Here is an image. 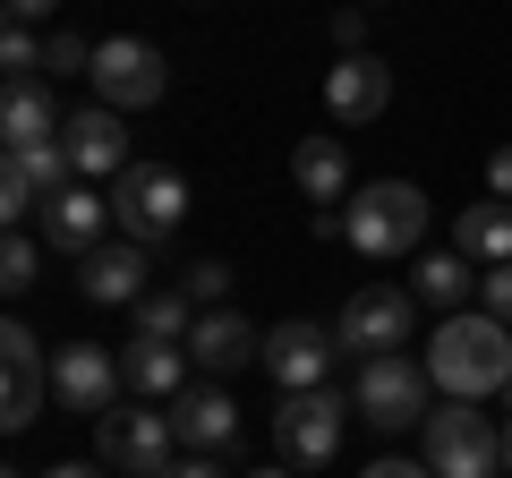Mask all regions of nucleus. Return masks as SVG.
<instances>
[{
	"label": "nucleus",
	"instance_id": "obj_1",
	"mask_svg": "<svg viewBox=\"0 0 512 478\" xmlns=\"http://www.w3.org/2000/svg\"><path fill=\"white\" fill-rule=\"evenodd\" d=\"M427 376H436V393H453V402H478V393H504L512 385V325L487 308H461L436 325V342H427Z\"/></svg>",
	"mask_w": 512,
	"mask_h": 478
},
{
	"label": "nucleus",
	"instance_id": "obj_2",
	"mask_svg": "<svg viewBox=\"0 0 512 478\" xmlns=\"http://www.w3.org/2000/svg\"><path fill=\"white\" fill-rule=\"evenodd\" d=\"M419 231H427V197L410 180H376V188H359V197L342 205V239L359 248V257H410L419 248Z\"/></svg>",
	"mask_w": 512,
	"mask_h": 478
},
{
	"label": "nucleus",
	"instance_id": "obj_3",
	"mask_svg": "<svg viewBox=\"0 0 512 478\" xmlns=\"http://www.w3.org/2000/svg\"><path fill=\"white\" fill-rule=\"evenodd\" d=\"M111 222H120V239H171L188 222V180L171 163H128L120 180H111Z\"/></svg>",
	"mask_w": 512,
	"mask_h": 478
},
{
	"label": "nucleus",
	"instance_id": "obj_4",
	"mask_svg": "<svg viewBox=\"0 0 512 478\" xmlns=\"http://www.w3.org/2000/svg\"><path fill=\"white\" fill-rule=\"evenodd\" d=\"M427 470L436 478H504V427H487L470 402L427 410Z\"/></svg>",
	"mask_w": 512,
	"mask_h": 478
},
{
	"label": "nucleus",
	"instance_id": "obj_5",
	"mask_svg": "<svg viewBox=\"0 0 512 478\" xmlns=\"http://www.w3.org/2000/svg\"><path fill=\"white\" fill-rule=\"evenodd\" d=\"M427 393H436V376H427V359H359V393H350V410H359L367 427H427Z\"/></svg>",
	"mask_w": 512,
	"mask_h": 478
},
{
	"label": "nucleus",
	"instance_id": "obj_6",
	"mask_svg": "<svg viewBox=\"0 0 512 478\" xmlns=\"http://www.w3.org/2000/svg\"><path fill=\"white\" fill-rule=\"evenodd\" d=\"M94 444H103V461L120 478H154V470L180 461V419H171V402L163 410H103L94 419Z\"/></svg>",
	"mask_w": 512,
	"mask_h": 478
},
{
	"label": "nucleus",
	"instance_id": "obj_7",
	"mask_svg": "<svg viewBox=\"0 0 512 478\" xmlns=\"http://www.w3.org/2000/svg\"><path fill=\"white\" fill-rule=\"evenodd\" d=\"M342 427H350V402H342L333 385L282 393V410H274V444H282L291 470H325V461L342 453Z\"/></svg>",
	"mask_w": 512,
	"mask_h": 478
},
{
	"label": "nucleus",
	"instance_id": "obj_8",
	"mask_svg": "<svg viewBox=\"0 0 512 478\" xmlns=\"http://www.w3.org/2000/svg\"><path fill=\"white\" fill-rule=\"evenodd\" d=\"M410 325H419V291H393V282H376V291H350L342 308V350H359V359H393V350L410 342Z\"/></svg>",
	"mask_w": 512,
	"mask_h": 478
},
{
	"label": "nucleus",
	"instance_id": "obj_9",
	"mask_svg": "<svg viewBox=\"0 0 512 478\" xmlns=\"http://www.w3.org/2000/svg\"><path fill=\"white\" fill-rule=\"evenodd\" d=\"M163 86H171V69H163V52H154V43L111 35L103 52H94V94H103L111 111H146V103H163Z\"/></svg>",
	"mask_w": 512,
	"mask_h": 478
},
{
	"label": "nucleus",
	"instance_id": "obj_10",
	"mask_svg": "<svg viewBox=\"0 0 512 478\" xmlns=\"http://www.w3.org/2000/svg\"><path fill=\"white\" fill-rule=\"evenodd\" d=\"M333 350H342V333L308 325V316H282L274 333H265V376H274L282 393H316L333 368Z\"/></svg>",
	"mask_w": 512,
	"mask_h": 478
},
{
	"label": "nucleus",
	"instance_id": "obj_11",
	"mask_svg": "<svg viewBox=\"0 0 512 478\" xmlns=\"http://www.w3.org/2000/svg\"><path fill=\"white\" fill-rule=\"evenodd\" d=\"M52 402L60 410H86V419L120 410V359H111L103 342H69L52 359Z\"/></svg>",
	"mask_w": 512,
	"mask_h": 478
},
{
	"label": "nucleus",
	"instance_id": "obj_12",
	"mask_svg": "<svg viewBox=\"0 0 512 478\" xmlns=\"http://www.w3.org/2000/svg\"><path fill=\"white\" fill-rule=\"evenodd\" d=\"M146 239H103V248H94V257H77V291L94 299V308H137V299H146Z\"/></svg>",
	"mask_w": 512,
	"mask_h": 478
},
{
	"label": "nucleus",
	"instance_id": "obj_13",
	"mask_svg": "<svg viewBox=\"0 0 512 478\" xmlns=\"http://www.w3.org/2000/svg\"><path fill=\"white\" fill-rule=\"evenodd\" d=\"M384 103H393V69H384L376 52H350V60L325 69V111L342 120V129H367Z\"/></svg>",
	"mask_w": 512,
	"mask_h": 478
},
{
	"label": "nucleus",
	"instance_id": "obj_14",
	"mask_svg": "<svg viewBox=\"0 0 512 478\" xmlns=\"http://www.w3.org/2000/svg\"><path fill=\"white\" fill-rule=\"evenodd\" d=\"M103 231H111V197H94V188H60L43 205V248H60V257H94Z\"/></svg>",
	"mask_w": 512,
	"mask_h": 478
},
{
	"label": "nucleus",
	"instance_id": "obj_15",
	"mask_svg": "<svg viewBox=\"0 0 512 478\" xmlns=\"http://www.w3.org/2000/svg\"><path fill=\"white\" fill-rule=\"evenodd\" d=\"M188 359H197L205 376H231V368H248V359H265V333H256L248 316H231V308H197Z\"/></svg>",
	"mask_w": 512,
	"mask_h": 478
},
{
	"label": "nucleus",
	"instance_id": "obj_16",
	"mask_svg": "<svg viewBox=\"0 0 512 478\" xmlns=\"http://www.w3.org/2000/svg\"><path fill=\"white\" fill-rule=\"evenodd\" d=\"M60 146H69V163H77V171H94V180H120V171H128V137H120V111H111V103L69 111Z\"/></svg>",
	"mask_w": 512,
	"mask_h": 478
},
{
	"label": "nucleus",
	"instance_id": "obj_17",
	"mask_svg": "<svg viewBox=\"0 0 512 478\" xmlns=\"http://www.w3.org/2000/svg\"><path fill=\"white\" fill-rule=\"evenodd\" d=\"M171 419H180V444H188V453H222V444L239 436V402H231L222 385L171 393Z\"/></svg>",
	"mask_w": 512,
	"mask_h": 478
},
{
	"label": "nucleus",
	"instance_id": "obj_18",
	"mask_svg": "<svg viewBox=\"0 0 512 478\" xmlns=\"http://www.w3.org/2000/svg\"><path fill=\"white\" fill-rule=\"evenodd\" d=\"M188 376V350L180 342H154V333H137V342L120 350V385L128 393H146V402H171Z\"/></svg>",
	"mask_w": 512,
	"mask_h": 478
},
{
	"label": "nucleus",
	"instance_id": "obj_19",
	"mask_svg": "<svg viewBox=\"0 0 512 478\" xmlns=\"http://www.w3.org/2000/svg\"><path fill=\"white\" fill-rule=\"evenodd\" d=\"M291 180H299V197H308V205H342V197H350V154H342V137H299Z\"/></svg>",
	"mask_w": 512,
	"mask_h": 478
},
{
	"label": "nucleus",
	"instance_id": "obj_20",
	"mask_svg": "<svg viewBox=\"0 0 512 478\" xmlns=\"http://www.w3.org/2000/svg\"><path fill=\"white\" fill-rule=\"evenodd\" d=\"M60 129H69V120L52 111L43 77H35V86H9V94H0V137H9V154H26V146H52Z\"/></svg>",
	"mask_w": 512,
	"mask_h": 478
},
{
	"label": "nucleus",
	"instance_id": "obj_21",
	"mask_svg": "<svg viewBox=\"0 0 512 478\" xmlns=\"http://www.w3.org/2000/svg\"><path fill=\"white\" fill-rule=\"evenodd\" d=\"M453 248H461L470 265H504V257H512V205H504V197L470 205V214L453 222Z\"/></svg>",
	"mask_w": 512,
	"mask_h": 478
},
{
	"label": "nucleus",
	"instance_id": "obj_22",
	"mask_svg": "<svg viewBox=\"0 0 512 478\" xmlns=\"http://www.w3.org/2000/svg\"><path fill=\"white\" fill-rule=\"evenodd\" d=\"M410 291H419L427 308H444V316H461V299L478 291V274H470V257H461V248H444V257H427L419 274H410Z\"/></svg>",
	"mask_w": 512,
	"mask_h": 478
},
{
	"label": "nucleus",
	"instance_id": "obj_23",
	"mask_svg": "<svg viewBox=\"0 0 512 478\" xmlns=\"http://www.w3.org/2000/svg\"><path fill=\"white\" fill-rule=\"evenodd\" d=\"M9 171H18V180L35 188L43 205H52L60 188H77V163H69V146H60V137H52V146H26V154H9Z\"/></svg>",
	"mask_w": 512,
	"mask_h": 478
},
{
	"label": "nucleus",
	"instance_id": "obj_24",
	"mask_svg": "<svg viewBox=\"0 0 512 478\" xmlns=\"http://www.w3.org/2000/svg\"><path fill=\"white\" fill-rule=\"evenodd\" d=\"M137 333H154V342H188V333H197V299H188V291H146V299H137Z\"/></svg>",
	"mask_w": 512,
	"mask_h": 478
},
{
	"label": "nucleus",
	"instance_id": "obj_25",
	"mask_svg": "<svg viewBox=\"0 0 512 478\" xmlns=\"http://www.w3.org/2000/svg\"><path fill=\"white\" fill-rule=\"evenodd\" d=\"M35 282H43V239L35 231H9V248H0V291L26 299Z\"/></svg>",
	"mask_w": 512,
	"mask_h": 478
},
{
	"label": "nucleus",
	"instance_id": "obj_26",
	"mask_svg": "<svg viewBox=\"0 0 512 478\" xmlns=\"http://www.w3.org/2000/svg\"><path fill=\"white\" fill-rule=\"evenodd\" d=\"M43 402H52V368H9V410H0V427H35Z\"/></svg>",
	"mask_w": 512,
	"mask_h": 478
},
{
	"label": "nucleus",
	"instance_id": "obj_27",
	"mask_svg": "<svg viewBox=\"0 0 512 478\" xmlns=\"http://www.w3.org/2000/svg\"><path fill=\"white\" fill-rule=\"evenodd\" d=\"M94 52H103V43H86V35H69V26H52V35H43V77H94Z\"/></svg>",
	"mask_w": 512,
	"mask_h": 478
},
{
	"label": "nucleus",
	"instance_id": "obj_28",
	"mask_svg": "<svg viewBox=\"0 0 512 478\" xmlns=\"http://www.w3.org/2000/svg\"><path fill=\"white\" fill-rule=\"evenodd\" d=\"M0 69H9V86H35L43 77V35L35 26H9V35H0Z\"/></svg>",
	"mask_w": 512,
	"mask_h": 478
},
{
	"label": "nucleus",
	"instance_id": "obj_29",
	"mask_svg": "<svg viewBox=\"0 0 512 478\" xmlns=\"http://www.w3.org/2000/svg\"><path fill=\"white\" fill-rule=\"evenodd\" d=\"M180 291L197 299V308H222V291H231V265H222V257H197V265L180 274Z\"/></svg>",
	"mask_w": 512,
	"mask_h": 478
},
{
	"label": "nucleus",
	"instance_id": "obj_30",
	"mask_svg": "<svg viewBox=\"0 0 512 478\" xmlns=\"http://www.w3.org/2000/svg\"><path fill=\"white\" fill-rule=\"evenodd\" d=\"M0 368H43V333L9 316V325H0Z\"/></svg>",
	"mask_w": 512,
	"mask_h": 478
},
{
	"label": "nucleus",
	"instance_id": "obj_31",
	"mask_svg": "<svg viewBox=\"0 0 512 478\" xmlns=\"http://www.w3.org/2000/svg\"><path fill=\"white\" fill-rule=\"evenodd\" d=\"M478 291H487V316H504V325H512V257L487 265V274H478Z\"/></svg>",
	"mask_w": 512,
	"mask_h": 478
},
{
	"label": "nucleus",
	"instance_id": "obj_32",
	"mask_svg": "<svg viewBox=\"0 0 512 478\" xmlns=\"http://www.w3.org/2000/svg\"><path fill=\"white\" fill-rule=\"evenodd\" d=\"M333 43H342V60L359 52V43H367V9H342V18H333Z\"/></svg>",
	"mask_w": 512,
	"mask_h": 478
},
{
	"label": "nucleus",
	"instance_id": "obj_33",
	"mask_svg": "<svg viewBox=\"0 0 512 478\" xmlns=\"http://www.w3.org/2000/svg\"><path fill=\"white\" fill-rule=\"evenodd\" d=\"M154 478H231V470H222L214 453H188V461H171V470H154Z\"/></svg>",
	"mask_w": 512,
	"mask_h": 478
},
{
	"label": "nucleus",
	"instance_id": "obj_34",
	"mask_svg": "<svg viewBox=\"0 0 512 478\" xmlns=\"http://www.w3.org/2000/svg\"><path fill=\"white\" fill-rule=\"evenodd\" d=\"M60 0H9V26H52Z\"/></svg>",
	"mask_w": 512,
	"mask_h": 478
},
{
	"label": "nucleus",
	"instance_id": "obj_35",
	"mask_svg": "<svg viewBox=\"0 0 512 478\" xmlns=\"http://www.w3.org/2000/svg\"><path fill=\"white\" fill-rule=\"evenodd\" d=\"M487 188L512 205V146H495V154H487Z\"/></svg>",
	"mask_w": 512,
	"mask_h": 478
},
{
	"label": "nucleus",
	"instance_id": "obj_36",
	"mask_svg": "<svg viewBox=\"0 0 512 478\" xmlns=\"http://www.w3.org/2000/svg\"><path fill=\"white\" fill-rule=\"evenodd\" d=\"M359 478H436V470H427V461H367Z\"/></svg>",
	"mask_w": 512,
	"mask_h": 478
},
{
	"label": "nucleus",
	"instance_id": "obj_37",
	"mask_svg": "<svg viewBox=\"0 0 512 478\" xmlns=\"http://www.w3.org/2000/svg\"><path fill=\"white\" fill-rule=\"evenodd\" d=\"M35 478H103L94 461H60V470H35Z\"/></svg>",
	"mask_w": 512,
	"mask_h": 478
},
{
	"label": "nucleus",
	"instance_id": "obj_38",
	"mask_svg": "<svg viewBox=\"0 0 512 478\" xmlns=\"http://www.w3.org/2000/svg\"><path fill=\"white\" fill-rule=\"evenodd\" d=\"M504 478H512V385H504Z\"/></svg>",
	"mask_w": 512,
	"mask_h": 478
},
{
	"label": "nucleus",
	"instance_id": "obj_39",
	"mask_svg": "<svg viewBox=\"0 0 512 478\" xmlns=\"http://www.w3.org/2000/svg\"><path fill=\"white\" fill-rule=\"evenodd\" d=\"M248 478H299V470H291V461H282V470H248Z\"/></svg>",
	"mask_w": 512,
	"mask_h": 478
},
{
	"label": "nucleus",
	"instance_id": "obj_40",
	"mask_svg": "<svg viewBox=\"0 0 512 478\" xmlns=\"http://www.w3.org/2000/svg\"><path fill=\"white\" fill-rule=\"evenodd\" d=\"M350 9H376V0H350Z\"/></svg>",
	"mask_w": 512,
	"mask_h": 478
},
{
	"label": "nucleus",
	"instance_id": "obj_41",
	"mask_svg": "<svg viewBox=\"0 0 512 478\" xmlns=\"http://www.w3.org/2000/svg\"><path fill=\"white\" fill-rule=\"evenodd\" d=\"M18 478H26V470H18Z\"/></svg>",
	"mask_w": 512,
	"mask_h": 478
}]
</instances>
